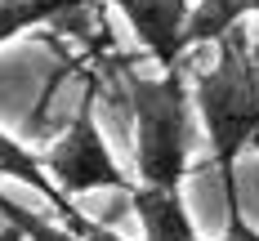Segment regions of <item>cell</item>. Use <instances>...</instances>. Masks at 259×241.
<instances>
[{"mask_svg": "<svg viewBox=\"0 0 259 241\" xmlns=\"http://www.w3.org/2000/svg\"><path fill=\"white\" fill-rule=\"evenodd\" d=\"M214 45H219V63L206 67L201 76H192V107L206 130L210 161L224 183V201H241L237 161L259 138V63L255 40L246 36V23L224 31Z\"/></svg>", "mask_w": 259, "mask_h": 241, "instance_id": "obj_1", "label": "cell"}, {"mask_svg": "<svg viewBox=\"0 0 259 241\" xmlns=\"http://www.w3.org/2000/svg\"><path fill=\"white\" fill-rule=\"evenodd\" d=\"M125 103L134 116V179L152 187H183L192 165V80L183 67H156V76L125 63Z\"/></svg>", "mask_w": 259, "mask_h": 241, "instance_id": "obj_2", "label": "cell"}, {"mask_svg": "<svg viewBox=\"0 0 259 241\" xmlns=\"http://www.w3.org/2000/svg\"><path fill=\"white\" fill-rule=\"evenodd\" d=\"M94 94H99V89L90 85L85 99L76 103V112H72L63 138L45 152V170L58 179V187H63L67 197L103 192V187L130 197V192L139 187V179H130L125 170H121V161L112 157L103 130H99V116H94Z\"/></svg>", "mask_w": 259, "mask_h": 241, "instance_id": "obj_3", "label": "cell"}, {"mask_svg": "<svg viewBox=\"0 0 259 241\" xmlns=\"http://www.w3.org/2000/svg\"><path fill=\"white\" fill-rule=\"evenodd\" d=\"M121 18L130 23L134 40L156 67H179L183 50H188V18L197 0H107Z\"/></svg>", "mask_w": 259, "mask_h": 241, "instance_id": "obj_4", "label": "cell"}, {"mask_svg": "<svg viewBox=\"0 0 259 241\" xmlns=\"http://www.w3.org/2000/svg\"><path fill=\"white\" fill-rule=\"evenodd\" d=\"M0 179H14V183L40 192V197L54 206V214H58L76 237H85V232L99 223V219H90V214L76 206V197H67V192L58 187V179L45 170V157H36L27 143H18L14 134H5V130H0Z\"/></svg>", "mask_w": 259, "mask_h": 241, "instance_id": "obj_5", "label": "cell"}, {"mask_svg": "<svg viewBox=\"0 0 259 241\" xmlns=\"http://www.w3.org/2000/svg\"><path fill=\"white\" fill-rule=\"evenodd\" d=\"M130 210L143 223V241H201V232L192 228V214H188V206L179 197V187L139 183L130 192Z\"/></svg>", "mask_w": 259, "mask_h": 241, "instance_id": "obj_6", "label": "cell"}, {"mask_svg": "<svg viewBox=\"0 0 259 241\" xmlns=\"http://www.w3.org/2000/svg\"><path fill=\"white\" fill-rule=\"evenodd\" d=\"M250 14H259V0H197L192 5V18H188V50L214 45L224 31L246 23Z\"/></svg>", "mask_w": 259, "mask_h": 241, "instance_id": "obj_7", "label": "cell"}, {"mask_svg": "<svg viewBox=\"0 0 259 241\" xmlns=\"http://www.w3.org/2000/svg\"><path fill=\"white\" fill-rule=\"evenodd\" d=\"M0 219L9 223V228H18V237L23 241H85V237H76L58 214H36V210H27V206H18L14 197H5L0 192Z\"/></svg>", "mask_w": 259, "mask_h": 241, "instance_id": "obj_8", "label": "cell"}, {"mask_svg": "<svg viewBox=\"0 0 259 241\" xmlns=\"http://www.w3.org/2000/svg\"><path fill=\"white\" fill-rule=\"evenodd\" d=\"M224 210H228V223H224V237L219 241H259V232L241 214V201H224Z\"/></svg>", "mask_w": 259, "mask_h": 241, "instance_id": "obj_9", "label": "cell"}, {"mask_svg": "<svg viewBox=\"0 0 259 241\" xmlns=\"http://www.w3.org/2000/svg\"><path fill=\"white\" fill-rule=\"evenodd\" d=\"M85 241H125L116 228H107V223H94L90 232H85Z\"/></svg>", "mask_w": 259, "mask_h": 241, "instance_id": "obj_10", "label": "cell"}, {"mask_svg": "<svg viewBox=\"0 0 259 241\" xmlns=\"http://www.w3.org/2000/svg\"><path fill=\"white\" fill-rule=\"evenodd\" d=\"M0 241H23V237H18V228H9V223H5V228H0Z\"/></svg>", "mask_w": 259, "mask_h": 241, "instance_id": "obj_11", "label": "cell"}, {"mask_svg": "<svg viewBox=\"0 0 259 241\" xmlns=\"http://www.w3.org/2000/svg\"><path fill=\"white\" fill-rule=\"evenodd\" d=\"M255 63H259V40H255Z\"/></svg>", "mask_w": 259, "mask_h": 241, "instance_id": "obj_12", "label": "cell"}]
</instances>
